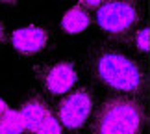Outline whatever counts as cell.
<instances>
[{
  "label": "cell",
  "mask_w": 150,
  "mask_h": 134,
  "mask_svg": "<svg viewBox=\"0 0 150 134\" xmlns=\"http://www.w3.org/2000/svg\"><path fill=\"white\" fill-rule=\"evenodd\" d=\"M93 75L106 88L124 95H137L145 90L146 78L141 67L128 56L113 49H98L91 63Z\"/></svg>",
  "instance_id": "6da1fadb"
},
{
  "label": "cell",
  "mask_w": 150,
  "mask_h": 134,
  "mask_svg": "<svg viewBox=\"0 0 150 134\" xmlns=\"http://www.w3.org/2000/svg\"><path fill=\"white\" fill-rule=\"evenodd\" d=\"M145 123L143 104L134 97H109L96 110L91 134H139Z\"/></svg>",
  "instance_id": "7a4b0ae2"
},
{
  "label": "cell",
  "mask_w": 150,
  "mask_h": 134,
  "mask_svg": "<svg viewBox=\"0 0 150 134\" xmlns=\"http://www.w3.org/2000/svg\"><path fill=\"white\" fill-rule=\"evenodd\" d=\"M139 21V9L134 2H104L96 11V22L109 36H122Z\"/></svg>",
  "instance_id": "3957f363"
},
{
  "label": "cell",
  "mask_w": 150,
  "mask_h": 134,
  "mask_svg": "<svg viewBox=\"0 0 150 134\" xmlns=\"http://www.w3.org/2000/svg\"><path fill=\"white\" fill-rule=\"evenodd\" d=\"M93 112V97L87 88L76 90L57 104V121L69 130H76L85 125Z\"/></svg>",
  "instance_id": "277c9868"
},
{
  "label": "cell",
  "mask_w": 150,
  "mask_h": 134,
  "mask_svg": "<svg viewBox=\"0 0 150 134\" xmlns=\"http://www.w3.org/2000/svg\"><path fill=\"white\" fill-rule=\"evenodd\" d=\"M37 77L41 78L45 90L52 95H67L78 82V71L72 62H59L54 65H39L35 67Z\"/></svg>",
  "instance_id": "5b68a950"
},
{
  "label": "cell",
  "mask_w": 150,
  "mask_h": 134,
  "mask_svg": "<svg viewBox=\"0 0 150 134\" xmlns=\"http://www.w3.org/2000/svg\"><path fill=\"white\" fill-rule=\"evenodd\" d=\"M9 39L17 52H21L24 56H33V54H39L41 50H45V47L48 43V32L43 26L30 24V26L15 30Z\"/></svg>",
  "instance_id": "8992f818"
},
{
  "label": "cell",
  "mask_w": 150,
  "mask_h": 134,
  "mask_svg": "<svg viewBox=\"0 0 150 134\" xmlns=\"http://www.w3.org/2000/svg\"><path fill=\"white\" fill-rule=\"evenodd\" d=\"M19 114L22 118V123H24L26 130L33 132L52 112H50V108L47 106V102L35 97V99H30V101H26L24 104H22L21 110H19Z\"/></svg>",
  "instance_id": "52a82bcc"
},
{
  "label": "cell",
  "mask_w": 150,
  "mask_h": 134,
  "mask_svg": "<svg viewBox=\"0 0 150 134\" xmlns=\"http://www.w3.org/2000/svg\"><path fill=\"white\" fill-rule=\"evenodd\" d=\"M89 24H91L89 13L83 8H80V6L71 8L61 17V28H63V32H67V34H80V32L87 30Z\"/></svg>",
  "instance_id": "ba28073f"
},
{
  "label": "cell",
  "mask_w": 150,
  "mask_h": 134,
  "mask_svg": "<svg viewBox=\"0 0 150 134\" xmlns=\"http://www.w3.org/2000/svg\"><path fill=\"white\" fill-rule=\"evenodd\" d=\"M26 130L19 110H6L0 115V134H22Z\"/></svg>",
  "instance_id": "9c48e42d"
},
{
  "label": "cell",
  "mask_w": 150,
  "mask_h": 134,
  "mask_svg": "<svg viewBox=\"0 0 150 134\" xmlns=\"http://www.w3.org/2000/svg\"><path fill=\"white\" fill-rule=\"evenodd\" d=\"M33 134H63V127L59 125V121L50 114L48 118L33 130Z\"/></svg>",
  "instance_id": "30bf717a"
},
{
  "label": "cell",
  "mask_w": 150,
  "mask_h": 134,
  "mask_svg": "<svg viewBox=\"0 0 150 134\" xmlns=\"http://www.w3.org/2000/svg\"><path fill=\"white\" fill-rule=\"evenodd\" d=\"M135 45L141 52H148L150 50V30L148 28H143V30L137 32L135 36Z\"/></svg>",
  "instance_id": "8fae6325"
},
{
  "label": "cell",
  "mask_w": 150,
  "mask_h": 134,
  "mask_svg": "<svg viewBox=\"0 0 150 134\" xmlns=\"http://www.w3.org/2000/svg\"><path fill=\"white\" fill-rule=\"evenodd\" d=\"M100 4L102 2H98V0H96V2H95V0H91V2H82V4H80V8H82V6H87V8H100Z\"/></svg>",
  "instance_id": "7c38bea8"
},
{
  "label": "cell",
  "mask_w": 150,
  "mask_h": 134,
  "mask_svg": "<svg viewBox=\"0 0 150 134\" xmlns=\"http://www.w3.org/2000/svg\"><path fill=\"white\" fill-rule=\"evenodd\" d=\"M6 110H9V106H8V102L6 101H2V99H0V115H2Z\"/></svg>",
  "instance_id": "4fadbf2b"
},
{
  "label": "cell",
  "mask_w": 150,
  "mask_h": 134,
  "mask_svg": "<svg viewBox=\"0 0 150 134\" xmlns=\"http://www.w3.org/2000/svg\"><path fill=\"white\" fill-rule=\"evenodd\" d=\"M4 24H2V22H0V41H2V39H4Z\"/></svg>",
  "instance_id": "5bb4252c"
}]
</instances>
